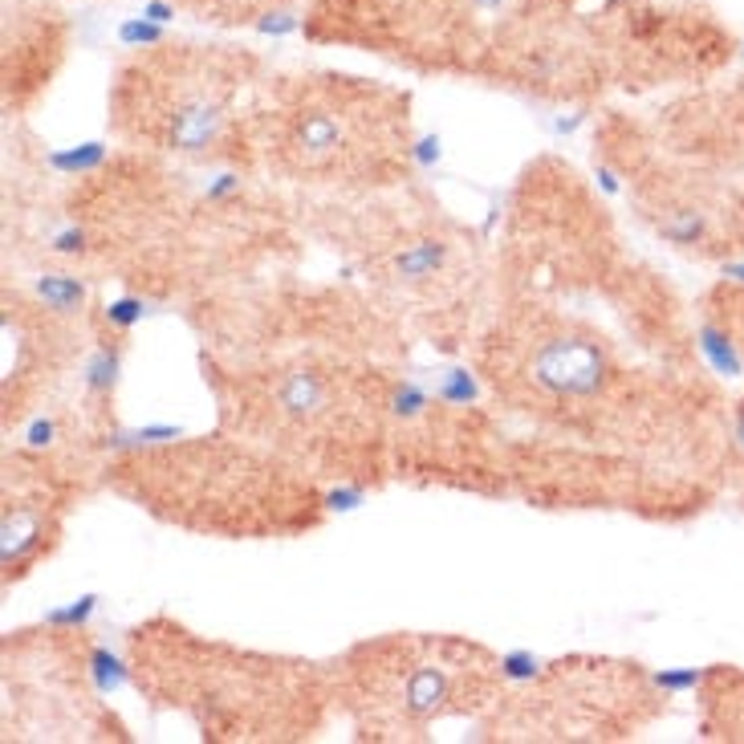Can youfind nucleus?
Here are the masks:
<instances>
[{
	"mask_svg": "<svg viewBox=\"0 0 744 744\" xmlns=\"http://www.w3.org/2000/svg\"><path fill=\"white\" fill-rule=\"evenodd\" d=\"M533 383L549 395H594L606 379V358L586 338H553L533 358Z\"/></svg>",
	"mask_w": 744,
	"mask_h": 744,
	"instance_id": "1",
	"label": "nucleus"
},
{
	"mask_svg": "<svg viewBox=\"0 0 744 744\" xmlns=\"http://www.w3.org/2000/svg\"><path fill=\"white\" fill-rule=\"evenodd\" d=\"M700 354L708 358V366L720 379H740L744 375V358H740L732 334L720 330V326H700Z\"/></svg>",
	"mask_w": 744,
	"mask_h": 744,
	"instance_id": "2",
	"label": "nucleus"
},
{
	"mask_svg": "<svg viewBox=\"0 0 744 744\" xmlns=\"http://www.w3.org/2000/svg\"><path fill=\"white\" fill-rule=\"evenodd\" d=\"M281 407L293 411V415H309V411H318L326 403V387L318 375H309V370H297V375H289L277 391Z\"/></svg>",
	"mask_w": 744,
	"mask_h": 744,
	"instance_id": "3",
	"label": "nucleus"
},
{
	"mask_svg": "<svg viewBox=\"0 0 744 744\" xmlns=\"http://www.w3.org/2000/svg\"><path fill=\"white\" fill-rule=\"evenodd\" d=\"M37 297L49 309H57V314H78L86 301V285L70 273H45V277H37Z\"/></svg>",
	"mask_w": 744,
	"mask_h": 744,
	"instance_id": "4",
	"label": "nucleus"
},
{
	"mask_svg": "<svg viewBox=\"0 0 744 744\" xmlns=\"http://www.w3.org/2000/svg\"><path fill=\"white\" fill-rule=\"evenodd\" d=\"M444 261H448V244H440V240H419V244L403 248V253L395 257V269H399V277H407V281H423V277L436 273Z\"/></svg>",
	"mask_w": 744,
	"mask_h": 744,
	"instance_id": "5",
	"label": "nucleus"
},
{
	"mask_svg": "<svg viewBox=\"0 0 744 744\" xmlns=\"http://www.w3.org/2000/svg\"><path fill=\"white\" fill-rule=\"evenodd\" d=\"M342 139V127L330 118V114H309L301 118V131H297V143L305 155H330Z\"/></svg>",
	"mask_w": 744,
	"mask_h": 744,
	"instance_id": "6",
	"label": "nucleus"
},
{
	"mask_svg": "<svg viewBox=\"0 0 744 744\" xmlns=\"http://www.w3.org/2000/svg\"><path fill=\"white\" fill-rule=\"evenodd\" d=\"M659 232H663V240H671L679 248H692V244H700L708 236V216L696 212V208H679V212H671L659 224Z\"/></svg>",
	"mask_w": 744,
	"mask_h": 744,
	"instance_id": "7",
	"label": "nucleus"
},
{
	"mask_svg": "<svg viewBox=\"0 0 744 744\" xmlns=\"http://www.w3.org/2000/svg\"><path fill=\"white\" fill-rule=\"evenodd\" d=\"M114 383H118V350L98 346V350H94V358L86 362V387H90V391H98V395H106Z\"/></svg>",
	"mask_w": 744,
	"mask_h": 744,
	"instance_id": "8",
	"label": "nucleus"
},
{
	"mask_svg": "<svg viewBox=\"0 0 744 744\" xmlns=\"http://www.w3.org/2000/svg\"><path fill=\"white\" fill-rule=\"evenodd\" d=\"M90 679H94V688L106 696V692H118L122 684H127V667H122L110 651H94L90 655Z\"/></svg>",
	"mask_w": 744,
	"mask_h": 744,
	"instance_id": "9",
	"label": "nucleus"
},
{
	"mask_svg": "<svg viewBox=\"0 0 744 744\" xmlns=\"http://www.w3.org/2000/svg\"><path fill=\"white\" fill-rule=\"evenodd\" d=\"M167 33H163V25L159 21H151V17H127L118 25V41L127 45V49H143V45H159Z\"/></svg>",
	"mask_w": 744,
	"mask_h": 744,
	"instance_id": "10",
	"label": "nucleus"
},
{
	"mask_svg": "<svg viewBox=\"0 0 744 744\" xmlns=\"http://www.w3.org/2000/svg\"><path fill=\"white\" fill-rule=\"evenodd\" d=\"M102 159H106V143H82V147H74V151L49 155V163L61 167V171H90V167H98Z\"/></svg>",
	"mask_w": 744,
	"mask_h": 744,
	"instance_id": "11",
	"label": "nucleus"
},
{
	"mask_svg": "<svg viewBox=\"0 0 744 744\" xmlns=\"http://www.w3.org/2000/svg\"><path fill=\"white\" fill-rule=\"evenodd\" d=\"M94 610H98V598H94V594H82V598H74L70 606L49 610L45 623H49V627H86Z\"/></svg>",
	"mask_w": 744,
	"mask_h": 744,
	"instance_id": "12",
	"label": "nucleus"
},
{
	"mask_svg": "<svg viewBox=\"0 0 744 744\" xmlns=\"http://www.w3.org/2000/svg\"><path fill=\"white\" fill-rule=\"evenodd\" d=\"M655 684L663 692H671V696H684V692H696L704 684V671H696V667H671V671H659L655 675Z\"/></svg>",
	"mask_w": 744,
	"mask_h": 744,
	"instance_id": "13",
	"label": "nucleus"
},
{
	"mask_svg": "<svg viewBox=\"0 0 744 744\" xmlns=\"http://www.w3.org/2000/svg\"><path fill=\"white\" fill-rule=\"evenodd\" d=\"M440 399H444V403H456V407H464V403L476 399V383L468 379V370H448V375H444V387H440Z\"/></svg>",
	"mask_w": 744,
	"mask_h": 744,
	"instance_id": "14",
	"label": "nucleus"
},
{
	"mask_svg": "<svg viewBox=\"0 0 744 744\" xmlns=\"http://www.w3.org/2000/svg\"><path fill=\"white\" fill-rule=\"evenodd\" d=\"M501 675L513 679V684H525V679H537L541 675V659H533L529 651H513L501 659Z\"/></svg>",
	"mask_w": 744,
	"mask_h": 744,
	"instance_id": "15",
	"label": "nucleus"
},
{
	"mask_svg": "<svg viewBox=\"0 0 744 744\" xmlns=\"http://www.w3.org/2000/svg\"><path fill=\"white\" fill-rule=\"evenodd\" d=\"M139 318H143V301L139 297H118V301L106 305V322L118 326V330H131Z\"/></svg>",
	"mask_w": 744,
	"mask_h": 744,
	"instance_id": "16",
	"label": "nucleus"
},
{
	"mask_svg": "<svg viewBox=\"0 0 744 744\" xmlns=\"http://www.w3.org/2000/svg\"><path fill=\"white\" fill-rule=\"evenodd\" d=\"M423 407H427V395H423L415 383H403V387L395 391V415L415 419V415H423Z\"/></svg>",
	"mask_w": 744,
	"mask_h": 744,
	"instance_id": "17",
	"label": "nucleus"
},
{
	"mask_svg": "<svg viewBox=\"0 0 744 744\" xmlns=\"http://www.w3.org/2000/svg\"><path fill=\"white\" fill-rule=\"evenodd\" d=\"M362 501H366V492H362V488H346V484H342V488H334V492L326 496V505H330V509H338V513H350V509H358Z\"/></svg>",
	"mask_w": 744,
	"mask_h": 744,
	"instance_id": "18",
	"label": "nucleus"
},
{
	"mask_svg": "<svg viewBox=\"0 0 744 744\" xmlns=\"http://www.w3.org/2000/svg\"><path fill=\"white\" fill-rule=\"evenodd\" d=\"M257 29H261V33L281 37V33H293V29H297V17H289V13H269V17H265Z\"/></svg>",
	"mask_w": 744,
	"mask_h": 744,
	"instance_id": "19",
	"label": "nucleus"
},
{
	"mask_svg": "<svg viewBox=\"0 0 744 744\" xmlns=\"http://www.w3.org/2000/svg\"><path fill=\"white\" fill-rule=\"evenodd\" d=\"M143 17H151V21L167 25V21H175V9L167 5V0H147V5H143Z\"/></svg>",
	"mask_w": 744,
	"mask_h": 744,
	"instance_id": "20",
	"label": "nucleus"
},
{
	"mask_svg": "<svg viewBox=\"0 0 744 744\" xmlns=\"http://www.w3.org/2000/svg\"><path fill=\"white\" fill-rule=\"evenodd\" d=\"M29 444H33V448L53 444V423H49V419H37V423L29 427Z\"/></svg>",
	"mask_w": 744,
	"mask_h": 744,
	"instance_id": "21",
	"label": "nucleus"
},
{
	"mask_svg": "<svg viewBox=\"0 0 744 744\" xmlns=\"http://www.w3.org/2000/svg\"><path fill=\"white\" fill-rule=\"evenodd\" d=\"M415 159H419L423 167H431V163L440 159V139H423V143L415 147Z\"/></svg>",
	"mask_w": 744,
	"mask_h": 744,
	"instance_id": "22",
	"label": "nucleus"
},
{
	"mask_svg": "<svg viewBox=\"0 0 744 744\" xmlns=\"http://www.w3.org/2000/svg\"><path fill=\"white\" fill-rule=\"evenodd\" d=\"M53 248H57V253H78V248H82V232H61Z\"/></svg>",
	"mask_w": 744,
	"mask_h": 744,
	"instance_id": "23",
	"label": "nucleus"
},
{
	"mask_svg": "<svg viewBox=\"0 0 744 744\" xmlns=\"http://www.w3.org/2000/svg\"><path fill=\"white\" fill-rule=\"evenodd\" d=\"M732 436H736V448L744 452V403H740L736 415H732Z\"/></svg>",
	"mask_w": 744,
	"mask_h": 744,
	"instance_id": "24",
	"label": "nucleus"
},
{
	"mask_svg": "<svg viewBox=\"0 0 744 744\" xmlns=\"http://www.w3.org/2000/svg\"><path fill=\"white\" fill-rule=\"evenodd\" d=\"M724 277H732V281H740V285H744V261H732V265H724Z\"/></svg>",
	"mask_w": 744,
	"mask_h": 744,
	"instance_id": "25",
	"label": "nucleus"
}]
</instances>
